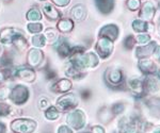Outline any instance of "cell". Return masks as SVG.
<instances>
[{
    "mask_svg": "<svg viewBox=\"0 0 160 133\" xmlns=\"http://www.w3.org/2000/svg\"><path fill=\"white\" fill-rule=\"evenodd\" d=\"M124 110H125L124 103H122V102H118V103H115L114 106L111 108V112H112V114H114V115H118V114L122 113Z\"/></svg>",
    "mask_w": 160,
    "mask_h": 133,
    "instance_id": "cell-34",
    "label": "cell"
},
{
    "mask_svg": "<svg viewBox=\"0 0 160 133\" xmlns=\"http://www.w3.org/2000/svg\"><path fill=\"white\" fill-rule=\"evenodd\" d=\"M155 15V7L151 2H145L144 6L142 7L141 13H140V16L142 18H144L145 20H151L153 19Z\"/></svg>",
    "mask_w": 160,
    "mask_h": 133,
    "instance_id": "cell-20",
    "label": "cell"
},
{
    "mask_svg": "<svg viewBox=\"0 0 160 133\" xmlns=\"http://www.w3.org/2000/svg\"><path fill=\"white\" fill-rule=\"evenodd\" d=\"M0 133H7V126L2 121H0Z\"/></svg>",
    "mask_w": 160,
    "mask_h": 133,
    "instance_id": "cell-44",
    "label": "cell"
},
{
    "mask_svg": "<svg viewBox=\"0 0 160 133\" xmlns=\"http://www.w3.org/2000/svg\"><path fill=\"white\" fill-rule=\"evenodd\" d=\"M11 113V107L4 102H0V117L9 116Z\"/></svg>",
    "mask_w": 160,
    "mask_h": 133,
    "instance_id": "cell-31",
    "label": "cell"
},
{
    "mask_svg": "<svg viewBox=\"0 0 160 133\" xmlns=\"http://www.w3.org/2000/svg\"><path fill=\"white\" fill-rule=\"evenodd\" d=\"M52 1L59 7H66L69 3L71 0H52Z\"/></svg>",
    "mask_w": 160,
    "mask_h": 133,
    "instance_id": "cell-41",
    "label": "cell"
},
{
    "mask_svg": "<svg viewBox=\"0 0 160 133\" xmlns=\"http://www.w3.org/2000/svg\"><path fill=\"white\" fill-rule=\"evenodd\" d=\"M45 37H46V40H51V42L55 40L56 42L57 38H58V34H57V31L55 29L48 28V29L45 31Z\"/></svg>",
    "mask_w": 160,
    "mask_h": 133,
    "instance_id": "cell-32",
    "label": "cell"
},
{
    "mask_svg": "<svg viewBox=\"0 0 160 133\" xmlns=\"http://www.w3.org/2000/svg\"><path fill=\"white\" fill-rule=\"evenodd\" d=\"M118 133H138L139 122L136 118L123 116L118 121Z\"/></svg>",
    "mask_w": 160,
    "mask_h": 133,
    "instance_id": "cell-5",
    "label": "cell"
},
{
    "mask_svg": "<svg viewBox=\"0 0 160 133\" xmlns=\"http://www.w3.org/2000/svg\"><path fill=\"white\" fill-rule=\"evenodd\" d=\"M32 45L37 48H42L46 45V37L43 34H37L32 37Z\"/></svg>",
    "mask_w": 160,
    "mask_h": 133,
    "instance_id": "cell-28",
    "label": "cell"
},
{
    "mask_svg": "<svg viewBox=\"0 0 160 133\" xmlns=\"http://www.w3.org/2000/svg\"><path fill=\"white\" fill-rule=\"evenodd\" d=\"M17 32H19L18 30L14 29V28H6L2 29L0 31V40L2 44L4 45H10L13 42V37L15 36Z\"/></svg>",
    "mask_w": 160,
    "mask_h": 133,
    "instance_id": "cell-14",
    "label": "cell"
},
{
    "mask_svg": "<svg viewBox=\"0 0 160 133\" xmlns=\"http://www.w3.org/2000/svg\"><path fill=\"white\" fill-rule=\"evenodd\" d=\"M128 88H130V91L132 93L137 94V95H141L142 92L144 89V84L141 82V80L137 78H132L128 81Z\"/></svg>",
    "mask_w": 160,
    "mask_h": 133,
    "instance_id": "cell-21",
    "label": "cell"
},
{
    "mask_svg": "<svg viewBox=\"0 0 160 133\" xmlns=\"http://www.w3.org/2000/svg\"><path fill=\"white\" fill-rule=\"evenodd\" d=\"M66 122L68 126H69L74 130H81L84 128L87 122V117L83 111L81 110H74L69 112L66 116Z\"/></svg>",
    "mask_w": 160,
    "mask_h": 133,
    "instance_id": "cell-3",
    "label": "cell"
},
{
    "mask_svg": "<svg viewBox=\"0 0 160 133\" xmlns=\"http://www.w3.org/2000/svg\"><path fill=\"white\" fill-rule=\"evenodd\" d=\"M1 52H2V47H1V45H0V55H1Z\"/></svg>",
    "mask_w": 160,
    "mask_h": 133,
    "instance_id": "cell-47",
    "label": "cell"
},
{
    "mask_svg": "<svg viewBox=\"0 0 160 133\" xmlns=\"http://www.w3.org/2000/svg\"><path fill=\"white\" fill-rule=\"evenodd\" d=\"M132 28H133V30L137 32H145L148 28V22L138 19V20H133Z\"/></svg>",
    "mask_w": 160,
    "mask_h": 133,
    "instance_id": "cell-29",
    "label": "cell"
},
{
    "mask_svg": "<svg viewBox=\"0 0 160 133\" xmlns=\"http://www.w3.org/2000/svg\"><path fill=\"white\" fill-rule=\"evenodd\" d=\"M57 133H73V129L68 125H61L57 130Z\"/></svg>",
    "mask_w": 160,
    "mask_h": 133,
    "instance_id": "cell-39",
    "label": "cell"
},
{
    "mask_svg": "<svg viewBox=\"0 0 160 133\" xmlns=\"http://www.w3.org/2000/svg\"><path fill=\"white\" fill-rule=\"evenodd\" d=\"M92 133H105V129L102 126L92 127Z\"/></svg>",
    "mask_w": 160,
    "mask_h": 133,
    "instance_id": "cell-42",
    "label": "cell"
},
{
    "mask_svg": "<svg viewBox=\"0 0 160 133\" xmlns=\"http://www.w3.org/2000/svg\"><path fill=\"white\" fill-rule=\"evenodd\" d=\"M78 104V99L75 94H65L57 100V109L60 111H68L76 108Z\"/></svg>",
    "mask_w": 160,
    "mask_h": 133,
    "instance_id": "cell-6",
    "label": "cell"
},
{
    "mask_svg": "<svg viewBox=\"0 0 160 133\" xmlns=\"http://www.w3.org/2000/svg\"><path fill=\"white\" fill-rule=\"evenodd\" d=\"M43 11H44V13H45L46 17H47L48 19H50V20H57L61 15L60 13H59L58 10H57L51 3L44 4Z\"/></svg>",
    "mask_w": 160,
    "mask_h": 133,
    "instance_id": "cell-19",
    "label": "cell"
},
{
    "mask_svg": "<svg viewBox=\"0 0 160 133\" xmlns=\"http://www.w3.org/2000/svg\"><path fill=\"white\" fill-rule=\"evenodd\" d=\"M30 93L29 89L26 88L25 85L22 84H17L16 86H14L10 94V99L13 103L17 104V106H22V104L26 103L29 99Z\"/></svg>",
    "mask_w": 160,
    "mask_h": 133,
    "instance_id": "cell-4",
    "label": "cell"
},
{
    "mask_svg": "<svg viewBox=\"0 0 160 133\" xmlns=\"http://www.w3.org/2000/svg\"><path fill=\"white\" fill-rule=\"evenodd\" d=\"M106 81L110 84V85H118V84L122 83L123 81V74L122 71L118 68H109L106 71Z\"/></svg>",
    "mask_w": 160,
    "mask_h": 133,
    "instance_id": "cell-9",
    "label": "cell"
},
{
    "mask_svg": "<svg viewBox=\"0 0 160 133\" xmlns=\"http://www.w3.org/2000/svg\"><path fill=\"white\" fill-rule=\"evenodd\" d=\"M16 77H18L20 80L25 81V82H33L35 80V71L33 70L32 67H27V66H22L16 69Z\"/></svg>",
    "mask_w": 160,
    "mask_h": 133,
    "instance_id": "cell-10",
    "label": "cell"
},
{
    "mask_svg": "<svg viewBox=\"0 0 160 133\" xmlns=\"http://www.w3.org/2000/svg\"><path fill=\"white\" fill-rule=\"evenodd\" d=\"M155 49H156V43H149L148 45L144 47H138L136 50V55L138 58H146L153 55Z\"/></svg>",
    "mask_w": 160,
    "mask_h": 133,
    "instance_id": "cell-16",
    "label": "cell"
},
{
    "mask_svg": "<svg viewBox=\"0 0 160 133\" xmlns=\"http://www.w3.org/2000/svg\"><path fill=\"white\" fill-rule=\"evenodd\" d=\"M37 121L30 118H17L11 122V130L14 133H33Z\"/></svg>",
    "mask_w": 160,
    "mask_h": 133,
    "instance_id": "cell-2",
    "label": "cell"
},
{
    "mask_svg": "<svg viewBox=\"0 0 160 133\" xmlns=\"http://www.w3.org/2000/svg\"><path fill=\"white\" fill-rule=\"evenodd\" d=\"M158 30H159V33H160V25H159V28H158Z\"/></svg>",
    "mask_w": 160,
    "mask_h": 133,
    "instance_id": "cell-48",
    "label": "cell"
},
{
    "mask_svg": "<svg viewBox=\"0 0 160 133\" xmlns=\"http://www.w3.org/2000/svg\"><path fill=\"white\" fill-rule=\"evenodd\" d=\"M71 15L75 20L81 21V20H83L86 18L87 10L83 4H76V6L71 10Z\"/></svg>",
    "mask_w": 160,
    "mask_h": 133,
    "instance_id": "cell-17",
    "label": "cell"
},
{
    "mask_svg": "<svg viewBox=\"0 0 160 133\" xmlns=\"http://www.w3.org/2000/svg\"><path fill=\"white\" fill-rule=\"evenodd\" d=\"M57 28L60 32L63 33H68L71 32L74 29V22L73 20H71L69 18H62L60 21L57 25Z\"/></svg>",
    "mask_w": 160,
    "mask_h": 133,
    "instance_id": "cell-23",
    "label": "cell"
},
{
    "mask_svg": "<svg viewBox=\"0 0 160 133\" xmlns=\"http://www.w3.org/2000/svg\"><path fill=\"white\" fill-rule=\"evenodd\" d=\"M49 107H50V104L47 98H44L43 97V98H41L40 100H38V108L41 110H47Z\"/></svg>",
    "mask_w": 160,
    "mask_h": 133,
    "instance_id": "cell-37",
    "label": "cell"
},
{
    "mask_svg": "<svg viewBox=\"0 0 160 133\" xmlns=\"http://www.w3.org/2000/svg\"><path fill=\"white\" fill-rule=\"evenodd\" d=\"M95 48H96V51L99 55V57L102 59H106L112 53L113 43H112V40H108V38L100 37L99 40H97Z\"/></svg>",
    "mask_w": 160,
    "mask_h": 133,
    "instance_id": "cell-7",
    "label": "cell"
},
{
    "mask_svg": "<svg viewBox=\"0 0 160 133\" xmlns=\"http://www.w3.org/2000/svg\"><path fill=\"white\" fill-rule=\"evenodd\" d=\"M144 88L148 89V92H151V93L157 92L159 89L158 80L153 78V77H148V78H146V82L144 84Z\"/></svg>",
    "mask_w": 160,
    "mask_h": 133,
    "instance_id": "cell-24",
    "label": "cell"
},
{
    "mask_svg": "<svg viewBox=\"0 0 160 133\" xmlns=\"http://www.w3.org/2000/svg\"><path fill=\"white\" fill-rule=\"evenodd\" d=\"M45 117H46V119L51 121H57V119L60 117V112L57 109V107L50 106L47 110H45Z\"/></svg>",
    "mask_w": 160,
    "mask_h": 133,
    "instance_id": "cell-25",
    "label": "cell"
},
{
    "mask_svg": "<svg viewBox=\"0 0 160 133\" xmlns=\"http://www.w3.org/2000/svg\"><path fill=\"white\" fill-rule=\"evenodd\" d=\"M99 36L100 37H105L108 38L110 40H115L118 36V28L115 25H106L105 27L102 28L99 32Z\"/></svg>",
    "mask_w": 160,
    "mask_h": 133,
    "instance_id": "cell-12",
    "label": "cell"
},
{
    "mask_svg": "<svg viewBox=\"0 0 160 133\" xmlns=\"http://www.w3.org/2000/svg\"><path fill=\"white\" fill-rule=\"evenodd\" d=\"M149 40H151V37H149V35H148V34L138 35L136 38V40L139 43V44H146V43L149 42Z\"/></svg>",
    "mask_w": 160,
    "mask_h": 133,
    "instance_id": "cell-38",
    "label": "cell"
},
{
    "mask_svg": "<svg viewBox=\"0 0 160 133\" xmlns=\"http://www.w3.org/2000/svg\"><path fill=\"white\" fill-rule=\"evenodd\" d=\"M27 29L32 34H40L43 30V25L38 22H31V24H28Z\"/></svg>",
    "mask_w": 160,
    "mask_h": 133,
    "instance_id": "cell-30",
    "label": "cell"
},
{
    "mask_svg": "<svg viewBox=\"0 0 160 133\" xmlns=\"http://www.w3.org/2000/svg\"><path fill=\"white\" fill-rule=\"evenodd\" d=\"M53 47H55V49L61 58H66L71 55L72 48L69 47L68 43L63 37H60L59 40H57L56 43L53 44Z\"/></svg>",
    "mask_w": 160,
    "mask_h": 133,
    "instance_id": "cell-11",
    "label": "cell"
},
{
    "mask_svg": "<svg viewBox=\"0 0 160 133\" xmlns=\"http://www.w3.org/2000/svg\"><path fill=\"white\" fill-rule=\"evenodd\" d=\"M140 0H128L127 1V7H129L131 11H136L139 7H140Z\"/></svg>",
    "mask_w": 160,
    "mask_h": 133,
    "instance_id": "cell-36",
    "label": "cell"
},
{
    "mask_svg": "<svg viewBox=\"0 0 160 133\" xmlns=\"http://www.w3.org/2000/svg\"><path fill=\"white\" fill-rule=\"evenodd\" d=\"M12 44L14 45L18 50H24V49L27 48L28 42H27V40H26V37L22 34V33L17 32L16 34H15V36L13 37Z\"/></svg>",
    "mask_w": 160,
    "mask_h": 133,
    "instance_id": "cell-22",
    "label": "cell"
},
{
    "mask_svg": "<svg viewBox=\"0 0 160 133\" xmlns=\"http://www.w3.org/2000/svg\"><path fill=\"white\" fill-rule=\"evenodd\" d=\"M84 133H90V132H84Z\"/></svg>",
    "mask_w": 160,
    "mask_h": 133,
    "instance_id": "cell-49",
    "label": "cell"
},
{
    "mask_svg": "<svg viewBox=\"0 0 160 133\" xmlns=\"http://www.w3.org/2000/svg\"><path fill=\"white\" fill-rule=\"evenodd\" d=\"M10 94H11V91L9 89V88H7V86L0 88V101L4 100L8 97H10Z\"/></svg>",
    "mask_w": 160,
    "mask_h": 133,
    "instance_id": "cell-35",
    "label": "cell"
},
{
    "mask_svg": "<svg viewBox=\"0 0 160 133\" xmlns=\"http://www.w3.org/2000/svg\"><path fill=\"white\" fill-rule=\"evenodd\" d=\"M98 117L102 124H108L111 121V118H112V112H111V110L102 109L100 110V112L98 113Z\"/></svg>",
    "mask_w": 160,
    "mask_h": 133,
    "instance_id": "cell-27",
    "label": "cell"
},
{
    "mask_svg": "<svg viewBox=\"0 0 160 133\" xmlns=\"http://www.w3.org/2000/svg\"><path fill=\"white\" fill-rule=\"evenodd\" d=\"M151 133H160V126L153 128V130H152Z\"/></svg>",
    "mask_w": 160,
    "mask_h": 133,
    "instance_id": "cell-46",
    "label": "cell"
},
{
    "mask_svg": "<svg viewBox=\"0 0 160 133\" xmlns=\"http://www.w3.org/2000/svg\"><path fill=\"white\" fill-rule=\"evenodd\" d=\"M154 57H155V59H156L158 62H160V46L159 47H157L156 49H155V51H154Z\"/></svg>",
    "mask_w": 160,
    "mask_h": 133,
    "instance_id": "cell-43",
    "label": "cell"
},
{
    "mask_svg": "<svg viewBox=\"0 0 160 133\" xmlns=\"http://www.w3.org/2000/svg\"><path fill=\"white\" fill-rule=\"evenodd\" d=\"M148 104L152 110L160 112V98H152L148 102Z\"/></svg>",
    "mask_w": 160,
    "mask_h": 133,
    "instance_id": "cell-33",
    "label": "cell"
},
{
    "mask_svg": "<svg viewBox=\"0 0 160 133\" xmlns=\"http://www.w3.org/2000/svg\"><path fill=\"white\" fill-rule=\"evenodd\" d=\"M6 74H4V71H1L0 70V83H2L4 80H6Z\"/></svg>",
    "mask_w": 160,
    "mask_h": 133,
    "instance_id": "cell-45",
    "label": "cell"
},
{
    "mask_svg": "<svg viewBox=\"0 0 160 133\" xmlns=\"http://www.w3.org/2000/svg\"><path fill=\"white\" fill-rule=\"evenodd\" d=\"M139 68L145 75H152V74H154L156 71V65L154 64L153 61L148 60V59H142V60H140Z\"/></svg>",
    "mask_w": 160,
    "mask_h": 133,
    "instance_id": "cell-15",
    "label": "cell"
},
{
    "mask_svg": "<svg viewBox=\"0 0 160 133\" xmlns=\"http://www.w3.org/2000/svg\"><path fill=\"white\" fill-rule=\"evenodd\" d=\"M95 3L102 14H109L114 7V0H95Z\"/></svg>",
    "mask_w": 160,
    "mask_h": 133,
    "instance_id": "cell-18",
    "label": "cell"
},
{
    "mask_svg": "<svg viewBox=\"0 0 160 133\" xmlns=\"http://www.w3.org/2000/svg\"><path fill=\"white\" fill-rule=\"evenodd\" d=\"M27 19L29 21H38V20L42 19V14H41V11L37 7H33L28 11L27 13Z\"/></svg>",
    "mask_w": 160,
    "mask_h": 133,
    "instance_id": "cell-26",
    "label": "cell"
},
{
    "mask_svg": "<svg viewBox=\"0 0 160 133\" xmlns=\"http://www.w3.org/2000/svg\"><path fill=\"white\" fill-rule=\"evenodd\" d=\"M72 82L68 79H61V80L57 81L51 86V91L55 93H68L69 89L72 88Z\"/></svg>",
    "mask_w": 160,
    "mask_h": 133,
    "instance_id": "cell-13",
    "label": "cell"
},
{
    "mask_svg": "<svg viewBox=\"0 0 160 133\" xmlns=\"http://www.w3.org/2000/svg\"><path fill=\"white\" fill-rule=\"evenodd\" d=\"M71 64H73L75 67L80 70L88 67H96L98 65V58L94 52L80 53L72 57Z\"/></svg>",
    "mask_w": 160,
    "mask_h": 133,
    "instance_id": "cell-1",
    "label": "cell"
},
{
    "mask_svg": "<svg viewBox=\"0 0 160 133\" xmlns=\"http://www.w3.org/2000/svg\"><path fill=\"white\" fill-rule=\"evenodd\" d=\"M135 42L136 40L133 38V36H128L127 38L125 40V42H124V45H125V47L127 48V49H130V48H132V46L135 45Z\"/></svg>",
    "mask_w": 160,
    "mask_h": 133,
    "instance_id": "cell-40",
    "label": "cell"
},
{
    "mask_svg": "<svg viewBox=\"0 0 160 133\" xmlns=\"http://www.w3.org/2000/svg\"><path fill=\"white\" fill-rule=\"evenodd\" d=\"M43 60H44V55L40 49H38V48H32L31 50H29L27 61L30 67H38V66L42 64Z\"/></svg>",
    "mask_w": 160,
    "mask_h": 133,
    "instance_id": "cell-8",
    "label": "cell"
}]
</instances>
